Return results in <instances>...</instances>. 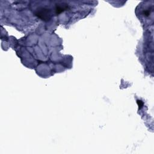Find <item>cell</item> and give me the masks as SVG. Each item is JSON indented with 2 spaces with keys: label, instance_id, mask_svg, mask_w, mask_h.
Segmentation results:
<instances>
[{
  "label": "cell",
  "instance_id": "6da1fadb",
  "mask_svg": "<svg viewBox=\"0 0 154 154\" xmlns=\"http://www.w3.org/2000/svg\"><path fill=\"white\" fill-rule=\"evenodd\" d=\"M35 15L44 21H48L50 19L51 11L49 9L46 8H38L36 10Z\"/></svg>",
  "mask_w": 154,
  "mask_h": 154
},
{
  "label": "cell",
  "instance_id": "3957f363",
  "mask_svg": "<svg viewBox=\"0 0 154 154\" xmlns=\"http://www.w3.org/2000/svg\"><path fill=\"white\" fill-rule=\"evenodd\" d=\"M137 104H138V105L140 108H141L143 105V102L140 100H137Z\"/></svg>",
  "mask_w": 154,
  "mask_h": 154
},
{
  "label": "cell",
  "instance_id": "7a4b0ae2",
  "mask_svg": "<svg viewBox=\"0 0 154 154\" xmlns=\"http://www.w3.org/2000/svg\"><path fill=\"white\" fill-rule=\"evenodd\" d=\"M69 9V6L66 4H59L56 5L55 7V13L56 14H60L61 13L63 12L64 11H65Z\"/></svg>",
  "mask_w": 154,
  "mask_h": 154
}]
</instances>
